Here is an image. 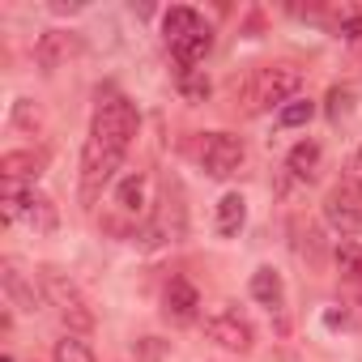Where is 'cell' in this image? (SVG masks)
Masks as SVG:
<instances>
[{"label": "cell", "mask_w": 362, "mask_h": 362, "mask_svg": "<svg viewBox=\"0 0 362 362\" xmlns=\"http://www.w3.org/2000/svg\"><path fill=\"white\" fill-rule=\"evenodd\" d=\"M162 35L170 56L179 60V69H197L205 60V52L214 47V26L205 22V13L188 9V5H175L162 13Z\"/></svg>", "instance_id": "obj_1"}, {"label": "cell", "mask_w": 362, "mask_h": 362, "mask_svg": "<svg viewBox=\"0 0 362 362\" xmlns=\"http://www.w3.org/2000/svg\"><path fill=\"white\" fill-rule=\"evenodd\" d=\"M298 86H303V73L294 64H264V69L247 73V81L239 86V103H243L247 115H260V111H273V107L281 111L294 98Z\"/></svg>", "instance_id": "obj_2"}, {"label": "cell", "mask_w": 362, "mask_h": 362, "mask_svg": "<svg viewBox=\"0 0 362 362\" xmlns=\"http://www.w3.org/2000/svg\"><path fill=\"white\" fill-rule=\"evenodd\" d=\"M39 290H43V303L64 320L69 332H90V328H94V307H90V298L81 294V286H77L69 273L43 264V269H39Z\"/></svg>", "instance_id": "obj_3"}, {"label": "cell", "mask_w": 362, "mask_h": 362, "mask_svg": "<svg viewBox=\"0 0 362 362\" xmlns=\"http://www.w3.org/2000/svg\"><path fill=\"white\" fill-rule=\"evenodd\" d=\"M111 214H115V218H107V230H115V235H136V222L149 218V175L136 170V175L119 179L115 192H111Z\"/></svg>", "instance_id": "obj_4"}, {"label": "cell", "mask_w": 362, "mask_h": 362, "mask_svg": "<svg viewBox=\"0 0 362 362\" xmlns=\"http://www.w3.org/2000/svg\"><path fill=\"white\" fill-rule=\"evenodd\" d=\"M90 136L103 141V145H111V149H119V153H128V145L136 136V111H132V103L128 98L98 103V111L90 119Z\"/></svg>", "instance_id": "obj_5"}, {"label": "cell", "mask_w": 362, "mask_h": 362, "mask_svg": "<svg viewBox=\"0 0 362 362\" xmlns=\"http://www.w3.org/2000/svg\"><path fill=\"white\" fill-rule=\"evenodd\" d=\"M175 239H184V205H179V192L166 184V188H162V201L153 205L149 222L141 226V247L158 252V247H166V243H175Z\"/></svg>", "instance_id": "obj_6"}, {"label": "cell", "mask_w": 362, "mask_h": 362, "mask_svg": "<svg viewBox=\"0 0 362 362\" xmlns=\"http://www.w3.org/2000/svg\"><path fill=\"white\" fill-rule=\"evenodd\" d=\"M119 162H124L119 149H111V145L86 136V149H81V197H86V201H94V197L111 184L115 170H119Z\"/></svg>", "instance_id": "obj_7"}, {"label": "cell", "mask_w": 362, "mask_h": 362, "mask_svg": "<svg viewBox=\"0 0 362 362\" xmlns=\"http://www.w3.org/2000/svg\"><path fill=\"white\" fill-rule=\"evenodd\" d=\"M324 222L345 239L362 235V188L349 184V179H341V184L324 197Z\"/></svg>", "instance_id": "obj_8"}, {"label": "cell", "mask_w": 362, "mask_h": 362, "mask_svg": "<svg viewBox=\"0 0 362 362\" xmlns=\"http://www.w3.org/2000/svg\"><path fill=\"white\" fill-rule=\"evenodd\" d=\"M243 158H247V149H243V141H239L235 132H205V141H201V166H205L214 179L239 175Z\"/></svg>", "instance_id": "obj_9"}, {"label": "cell", "mask_w": 362, "mask_h": 362, "mask_svg": "<svg viewBox=\"0 0 362 362\" xmlns=\"http://www.w3.org/2000/svg\"><path fill=\"white\" fill-rule=\"evenodd\" d=\"M205 332L209 341H218L222 349H235V354H247L252 349V324L235 311V307H222L205 320Z\"/></svg>", "instance_id": "obj_10"}, {"label": "cell", "mask_w": 362, "mask_h": 362, "mask_svg": "<svg viewBox=\"0 0 362 362\" xmlns=\"http://www.w3.org/2000/svg\"><path fill=\"white\" fill-rule=\"evenodd\" d=\"M77 52H81V35H73V30H47V35H39V43H35V64H39L43 73H56V69H64Z\"/></svg>", "instance_id": "obj_11"}, {"label": "cell", "mask_w": 362, "mask_h": 362, "mask_svg": "<svg viewBox=\"0 0 362 362\" xmlns=\"http://www.w3.org/2000/svg\"><path fill=\"white\" fill-rule=\"evenodd\" d=\"M162 311L175 320V324H192L201 315V294L188 277H170L166 294H162Z\"/></svg>", "instance_id": "obj_12"}, {"label": "cell", "mask_w": 362, "mask_h": 362, "mask_svg": "<svg viewBox=\"0 0 362 362\" xmlns=\"http://www.w3.org/2000/svg\"><path fill=\"white\" fill-rule=\"evenodd\" d=\"M43 166H47V153H39V149H13V153L0 158V179L13 184V188H22V184H35V179L43 175Z\"/></svg>", "instance_id": "obj_13"}, {"label": "cell", "mask_w": 362, "mask_h": 362, "mask_svg": "<svg viewBox=\"0 0 362 362\" xmlns=\"http://www.w3.org/2000/svg\"><path fill=\"white\" fill-rule=\"evenodd\" d=\"M0 286H5L9 307H18V311H35L39 298H43V290H35V281H26V273L18 269V260H5V264H0Z\"/></svg>", "instance_id": "obj_14"}, {"label": "cell", "mask_w": 362, "mask_h": 362, "mask_svg": "<svg viewBox=\"0 0 362 362\" xmlns=\"http://www.w3.org/2000/svg\"><path fill=\"white\" fill-rule=\"evenodd\" d=\"M320 166H324V149L315 141H298L290 153H286V170L290 179H298V184H315L320 179Z\"/></svg>", "instance_id": "obj_15"}, {"label": "cell", "mask_w": 362, "mask_h": 362, "mask_svg": "<svg viewBox=\"0 0 362 362\" xmlns=\"http://www.w3.org/2000/svg\"><path fill=\"white\" fill-rule=\"evenodd\" d=\"M252 298L260 303V307H269L273 315H281L286 311V281H281V273L277 269H256L252 273Z\"/></svg>", "instance_id": "obj_16"}, {"label": "cell", "mask_w": 362, "mask_h": 362, "mask_svg": "<svg viewBox=\"0 0 362 362\" xmlns=\"http://www.w3.org/2000/svg\"><path fill=\"white\" fill-rule=\"evenodd\" d=\"M22 218L35 226V235H52V230L60 226V214H56L52 197H43V192H35V188H26V209H22Z\"/></svg>", "instance_id": "obj_17"}, {"label": "cell", "mask_w": 362, "mask_h": 362, "mask_svg": "<svg viewBox=\"0 0 362 362\" xmlns=\"http://www.w3.org/2000/svg\"><path fill=\"white\" fill-rule=\"evenodd\" d=\"M243 222H247V201H243L239 192H226V197L218 201V235L235 239V235L243 230Z\"/></svg>", "instance_id": "obj_18"}, {"label": "cell", "mask_w": 362, "mask_h": 362, "mask_svg": "<svg viewBox=\"0 0 362 362\" xmlns=\"http://www.w3.org/2000/svg\"><path fill=\"white\" fill-rule=\"evenodd\" d=\"M337 269H341V277H349V281H358L362 286V243L358 239H345V243H337Z\"/></svg>", "instance_id": "obj_19"}, {"label": "cell", "mask_w": 362, "mask_h": 362, "mask_svg": "<svg viewBox=\"0 0 362 362\" xmlns=\"http://www.w3.org/2000/svg\"><path fill=\"white\" fill-rule=\"evenodd\" d=\"M52 358H56V362H94V349H90L81 337L69 332V337L56 341V354H52Z\"/></svg>", "instance_id": "obj_20"}, {"label": "cell", "mask_w": 362, "mask_h": 362, "mask_svg": "<svg viewBox=\"0 0 362 362\" xmlns=\"http://www.w3.org/2000/svg\"><path fill=\"white\" fill-rule=\"evenodd\" d=\"M311 115H315V103H311V98H290V103L277 111V124H281V128H298V124H307Z\"/></svg>", "instance_id": "obj_21"}, {"label": "cell", "mask_w": 362, "mask_h": 362, "mask_svg": "<svg viewBox=\"0 0 362 362\" xmlns=\"http://www.w3.org/2000/svg\"><path fill=\"white\" fill-rule=\"evenodd\" d=\"M324 111H328V119H332V124L349 119V111H354V90H349V86H332V90H328V107H324Z\"/></svg>", "instance_id": "obj_22"}, {"label": "cell", "mask_w": 362, "mask_h": 362, "mask_svg": "<svg viewBox=\"0 0 362 362\" xmlns=\"http://www.w3.org/2000/svg\"><path fill=\"white\" fill-rule=\"evenodd\" d=\"M179 90H184V98H192V103H205L209 98V77H201L197 69H179Z\"/></svg>", "instance_id": "obj_23"}, {"label": "cell", "mask_w": 362, "mask_h": 362, "mask_svg": "<svg viewBox=\"0 0 362 362\" xmlns=\"http://www.w3.org/2000/svg\"><path fill=\"white\" fill-rule=\"evenodd\" d=\"M13 124H18V128H26V132H39V128H43L39 111H30V103H26V98H18V103H13Z\"/></svg>", "instance_id": "obj_24"}, {"label": "cell", "mask_w": 362, "mask_h": 362, "mask_svg": "<svg viewBox=\"0 0 362 362\" xmlns=\"http://www.w3.org/2000/svg\"><path fill=\"white\" fill-rule=\"evenodd\" d=\"M341 39H345V43H354V47H362V13L341 18Z\"/></svg>", "instance_id": "obj_25"}, {"label": "cell", "mask_w": 362, "mask_h": 362, "mask_svg": "<svg viewBox=\"0 0 362 362\" xmlns=\"http://www.w3.org/2000/svg\"><path fill=\"white\" fill-rule=\"evenodd\" d=\"M345 324L362 328V294H354V303H349V311H345Z\"/></svg>", "instance_id": "obj_26"}, {"label": "cell", "mask_w": 362, "mask_h": 362, "mask_svg": "<svg viewBox=\"0 0 362 362\" xmlns=\"http://www.w3.org/2000/svg\"><path fill=\"white\" fill-rule=\"evenodd\" d=\"M349 184H358L362 188V149L354 153V162H349Z\"/></svg>", "instance_id": "obj_27"}, {"label": "cell", "mask_w": 362, "mask_h": 362, "mask_svg": "<svg viewBox=\"0 0 362 362\" xmlns=\"http://www.w3.org/2000/svg\"><path fill=\"white\" fill-rule=\"evenodd\" d=\"M0 362H13V358H9V354H5V358H0Z\"/></svg>", "instance_id": "obj_28"}]
</instances>
